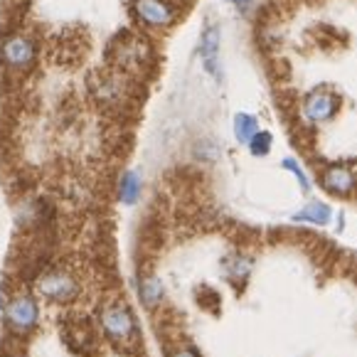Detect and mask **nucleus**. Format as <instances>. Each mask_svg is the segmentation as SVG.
Instances as JSON below:
<instances>
[{
  "label": "nucleus",
  "mask_w": 357,
  "mask_h": 357,
  "mask_svg": "<svg viewBox=\"0 0 357 357\" xmlns=\"http://www.w3.org/2000/svg\"><path fill=\"white\" fill-rule=\"evenodd\" d=\"M333 217L331 207L323 205V202H310V205H305L303 210H298L294 215L296 222H310V225H328Z\"/></svg>",
  "instance_id": "nucleus-10"
},
{
  "label": "nucleus",
  "mask_w": 357,
  "mask_h": 357,
  "mask_svg": "<svg viewBox=\"0 0 357 357\" xmlns=\"http://www.w3.org/2000/svg\"><path fill=\"white\" fill-rule=\"evenodd\" d=\"M337 106H340V99H337L333 91L328 89H313L303 101V116L305 121L310 123H326L331 121L333 116L337 114Z\"/></svg>",
  "instance_id": "nucleus-2"
},
{
  "label": "nucleus",
  "mask_w": 357,
  "mask_h": 357,
  "mask_svg": "<svg viewBox=\"0 0 357 357\" xmlns=\"http://www.w3.org/2000/svg\"><path fill=\"white\" fill-rule=\"evenodd\" d=\"M323 188L331 195H350L355 190V175L347 165H331V168L323 170L321 175Z\"/></svg>",
  "instance_id": "nucleus-8"
},
{
  "label": "nucleus",
  "mask_w": 357,
  "mask_h": 357,
  "mask_svg": "<svg viewBox=\"0 0 357 357\" xmlns=\"http://www.w3.org/2000/svg\"><path fill=\"white\" fill-rule=\"evenodd\" d=\"M281 165L296 175V180H298V185L303 188V192H310V180H308V175L303 173V168L298 165V160H296V158H284V160H281Z\"/></svg>",
  "instance_id": "nucleus-14"
},
{
  "label": "nucleus",
  "mask_w": 357,
  "mask_h": 357,
  "mask_svg": "<svg viewBox=\"0 0 357 357\" xmlns=\"http://www.w3.org/2000/svg\"><path fill=\"white\" fill-rule=\"evenodd\" d=\"M271 143H273L271 133H268V131H259L257 136H254L252 141L247 143V146H249V151H252V155L261 158V155H266V153L271 151Z\"/></svg>",
  "instance_id": "nucleus-13"
},
{
  "label": "nucleus",
  "mask_w": 357,
  "mask_h": 357,
  "mask_svg": "<svg viewBox=\"0 0 357 357\" xmlns=\"http://www.w3.org/2000/svg\"><path fill=\"white\" fill-rule=\"evenodd\" d=\"M141 190H143L141 175L136 170H128V173H123L121 183H119V200L123 205H136L138 197H141Z\"/></svg>",
  "instance_id": "nucleus-9"
},
{
  "label": "nucleus",
  "mask_w": 357,
  "mask_h": 357,
  "mask_svg": "<svg viewBox=\"0 0 357 357\" xmlns=\"http://www.w3.org/2000/svg\"><path fill=\"white\" fill-rule=\"evenodd\" d=\"M138 294H141V301L146 305H158L163 298V284L158 279H146L138 286Z\"/></svg>",
  "instance_id": "nucleus-12"
},
{
  "label": "nucleus",
  "mask_w": 357,
  "mask_h": 357,
  "mask_svg": "<svg viewBox=\"0 0 357 357\" xmlns=\"http://www.w3.org/2000/svg\"><path fill=\"white\" fill-rule=\"evenodd\" d=\"M0 59L10 69H25L35 59V43L25 35H10L0 45Z\"/></svg>",
  "instance_id": "nucleus-4"
},
{
  "label": "nucleus",
  "mask_w": 357,
  "mask_h": 357,
  "mask_svg": "<svg viewBox=\"0 0 357 357\" xmlns=\"http://www.w3.org/2000/svg\"><path fill=\"white\" fill-rule=\"evenodd\" d=\"M200 57H202V64H205L207 74H212V77L220 82L222 69H220V27L217 25H210L202 32Z\"/></svg>",
  "instance_id": "nucleus-7"
},
{
  "label": "nucleus",
  "mask_w": 357,
  "mask_h": 357,
  "mask_svg": "<svg viewBox=\"0 0 357 357\" xmlns=\"http://www.w3.org/2000/svg\"><path fill=\"white\" fill-rule=\"evenodd\" d=\"M131 13L148 27H168L175 20V10L168 0H131Z\"/></svg>",
  "instance_id": "nucleus-1"
},
{
  "label": "nucleus",
  "mask_w": 357,
  "mask_h": 357,
  "mask_svg": "<svg viewBox=\"0 0 357 357\" xmlns=\"http://www.w3.org/2000/svg\"><path fill=\"white\" fill-rule=\"evenodd\" d=\"M40 291H43L50 301H57V303H69V301L79 294V286H77V281L69 276V273L57 271V273H50V276H45V279L40 281Z\"/></svg>",
  "instance_id": "nucleus-6"
},
{
  "label": "nucleus",
  "mask_w": 357,
  "mask_h": 357,
  "mask_svg": "<svg viewBox=\"0 0 357 357\" xmlns=\"http://www.w3.org/2000/svg\"><path fill=\"white\" fill-rule=\"evenodd\" d=\"M257 133H259V123H257V119H254L252 114H236L234 116V136H236V141L247 146V143L252 141Z\"/></svg>",
  "instance_id": "nucleus-11"
},
{
  "label": "nucleus",
  "mask_w": 357,
  "mask_h": 357,
  "mask_svg": "<svg viewBox=\"0 0 357 357\" xmlns=\"http://www.w3.org/2000/svg\"><path fill=\"white\" fill-rule=\"evenodd\" d=\"M8 323H10L13 331L27 333L37 326V318H40V308H37V301L30 296H17L8 303L6 308Z\"/></svg>",
  "instance_id": "nucleus-5"
},
{
  "label": "nucleus",
  "mask_w": 357,
  "mask_h": 357,
  "mask_svg": "<svg viewBox=\"0 0 357 357\" xmlns=\"http://www.w3.org/2000/svg\"><path fill=\"white\" fill-rule=\"evenodd\" d=\"M229 3H231V6H236V8H239V10H247V8H249V3H252V0H229Z\"/></svg>",
  "instance_id": "nucleus-15"
},
{
  "label": "nucleus",
  "mask_w": 357,
  "mask_h": 357,
  "mask_svg": "<svg viewBox=\"0 0 357 357\" xmlns=\"http://www.w3.org/2000/svg\"><path fill=\"white\" fill-rule=\"evenodd\" d=\"M173 357H197V355H195L192 350H180V352H175Z\"/></svg>",
  "instance_id": "nucleus-16"
},
{
  "label": "nucleus",
  "mask_w": 357,
  "mask_h": 357,
  "mask_svg": "<svg viewBox=\"0 0 357 357\" xmlns=\"http://www.w3.org/2000/svg\"><path fill=\"white\" fill-rule=\"evenodd\" d=\"M101 326H104L106 335L116 342L131 340L133 331H136V321H133L131 310L123 308V305H109L101 313Z\"/></svg>",
  "instance_id": "nucleus-3"
}]
</instances>
